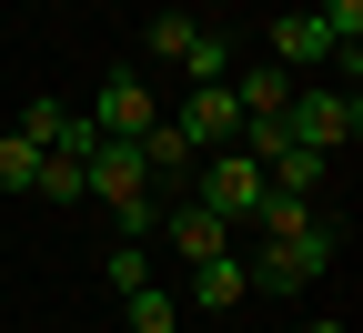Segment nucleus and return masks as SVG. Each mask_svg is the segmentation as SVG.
Returning a JSON list of instances; mask_svg holds the SVG:
<instances>
[{"mask_svg": "<svg viewBox=\"0 0 363 333\" xmlns=\"http://www.w3.org/2000/svg\"><path fill=\"white\" fill-rule=\"evenodd\" d=\"M283 131L303 141V152H353V131H363V91H333V81H303L293 91V111H283Z\"/></svg>", "mask_w": 363, "mask_h": 333, "instance_id": "obj_1", "label": "nucleus"}, {"mask_svg": "<svg viewBox=\"0 0 363 333\" xmlns=\"http://www.w3.org/2000/svg\"><path fill=\"white\" fill-rule=\"evenodd\" d=\"M333 253H343V232H333V222H313V232H293V243H262V253H242V263H252V293H303V283H323V273H333Z\"/></svg>", "mask_w": 363, "mask_h": 333, "instance_id": "obj_2", "label": "nucleus"}, {"mask_svg": "<svg viewBox=\"0 0 363 333\" xmlns=\"http://www.w3.org/2000/svg\"><path fill=\"white\" fill-rule=\"evenodd\" d=\"M152 51L182 61V81H192V91H212V81H233V71H242V61H233V40H222L212 21H192V11H162V21H152Z\"/></svg>", "mask_w": 363, "mask_h": 333, "instance_id": "obj_3", "label": "nucleus"}, {"mask_svg": "<svg viewBox=\"0 0 363 333\" xmlns=\"http://www.w3.org/2000/svg\"><path fill=\"white\" fill-rule=\"evenodd\" d=\"M192 202H202V212H222V222H252V212H262V162L242 152V141H233V152H202Z\"/></svg>", "mask_w": 363, "mask_h": 333, "instance_id": "obj_4", "label": "nucleus"}, {"mask_svg": "<svg viewBox=\"0 0 363 333\" xmlns=\"http://www.w3.org/2000/svg\"><path fill=\"white\" fill-rule=\"evenodd\" d=\"M162 111H152V81L142 71H101V111H91V131L101 141H142Z\"/></svg>", "mask_w": 363, "mask_h": 333, "instance_id": "obj_5", "label": "nucleus"}, {"mask_svg": "<svg viewBox=\"0 0 363 333\" xmlns=\"http://www.w3.org/2000/svg\"><path fill=\"white\" fill-rule=\"evenodd\" d=\"M91 202H101V212H121V202H152L142 141H91Z\"/></svg>", "mask_w": 363, "mask_h": 333, "instance_id": "obj_6", "label": "nucleus"}, {"mask_svg": "<svg viewBox=\"0 0 363 333\" xmlns=\"http://www.w3.org/2000/svg\"><path fill=\"white\" fill-rule=\"evenodd\" d=\"M172 131L192 141V152H233V141H242V102H233V81H212V91H192Z\"/></svg>", "mask_w": 363, "mask_h": 333, "instance_id": "obj_7", "label": "nucleus"}, {"mask_svg": "<svg viewBox=\"0 0 363 333\" xmlns=\"http://www.w3.org/2000/svg\"><path fill=\"white\" fill-rule=\"evenodd\" d=\"M162 243H172L182 263H212V253H233V222H222V212H202L192 192H182V202H162Z\"/></svg>", "mask_w": 363, "mask_h": 333, "instance_id": "obj_8", "label": "nucleus"}, {"mask_svg": "<svg viewBox=\"0 0 363 333\" xmlns=\"http://www.w3.org/2000/svg\"><path fill=\"white\" fill-rule=\"evenodd\" d=\"M333 61V40H323V21H313V11H283V21H272V71H323Z\"/></svg>", "mask_w": 363, "mask_h": 333, "instance_id": "obj_9", "label": "nucleus"}, {"mask_svg": "<svg viewBox=\"0 0 363 333\" xmlns=\"http://www.w3.org/2000/svg\"><path fill=\"white\" fill-rule=\"evenodd\" d=\"M192 303H202V313H242V303H252V263H242V253L192 263Z\"/></svg>", "mask_w": 363, "mask_h": 333, "instance_id": "obj_10", "label": "nucleus"}, {"mask_svg": "<svg viewBox=\"0 0 363 333\" xmlns=\"http://www.w3.org/2000/svg\"><path fill=\"white\" fill-rule=\"evenodd\" d=\"M293 91H303L293 71H262V61H252V71H233V102H242V121H283V111H293Z\"/></svg>", "mask_w": 363, "mask_h": 333, "instance_id": "obj_11", "label": "nucleus"}, {"mask_svg": "<svg viewBox=\"0 0 363 333\" xmlns=\"http://www.w3.org/2000/svg\"><path fill=\"white\" fill-rule=\"evenodd\" d=\"M262 182H272V192H303V202H313V192L333 182V162H323V152H303V141H293V152H272V162H262Z\"/></svg>", "mask_w": 363, "mask_h": 333, "instance_id": "obj_12", "label": "nucleus"}, {"mask_svg": "<svg viewBox=\"0 0 363 333\" xmlns=\"http://www.w3.org/2000/svg\"><path fill=\"white\" fill-rule=\"evenodd\" d=\"M313 222H323V212H313L303 192H272V182H262V212H252L262 243H293V232H313Z\"/></svg>", "mask_w": 363, "mask_h": 333, "instance_id": "obj_13", "label": "nucleus"}, {"mask_svg": "<svg viewBox=\"0 0 363 333\" xmlns=\"http://www.w3.org/2000/svg\"><path fill=\"white\" fill-rule=\"evenodd\" d=\"M121 333H182V303L162 283H142V293H121Z\"/></svg>", "mask_w": 363, "mask_h": 333, "instance_id": "obj_14", "label": "nucleus"}, {"mask_svg": "<svg viewBox=\"0 0 363 333\" xmlns=\"http://www.w3.org/2000/svg\"><path fill=\"white\" fill-rule=\"evenodd\" d=\"M40 202H91V162H71V152H40V182H30Z\"/></svg>", "mask_w": 363, "mask_h": 333, "instance_id": "obj_15", "label": "nucleus"}, {"mask_svg": "<svg viewBox=\"0 0 363 333\" xmlns=\"http://www.w3.org/2000/svg\"><path fill=\"white\" fill-rule=\"evenodd\" d=\"M142 283H152V253L142 243H111L101 253V293H142Z\"/></svg>", "mask_w": 363, "mask_h": 333, "instance_id": "obj_16", "label": "nucleus"}, {"mask_svg": "<svg viewBox=\"0 0 363 333\" xmlns=\"http://www.w3.org/2000/svg\"><path fill=\"white\" fill-rule=\"evenodd\" d=\"M30 182H40V152L21 131H0V192H30Z\"/></svg>", "mask_w": 363, "mask_h": 333, "instance_id": "obj_17", "label": "nucleus"}, {"mask_svg": "<svg viewBox=\"0 0 363 333\" xmlns=\"http://www.w3.org/2000/svg\"><path fill=\"white\" fill-rule=\"evenodd\" d=\"M293 333H343V323H293Z\"/></svg>", "mask_w": 363, "mask_h": 333, "instance_id": "obj_18", "label": "nucleus"}]
</instances>
